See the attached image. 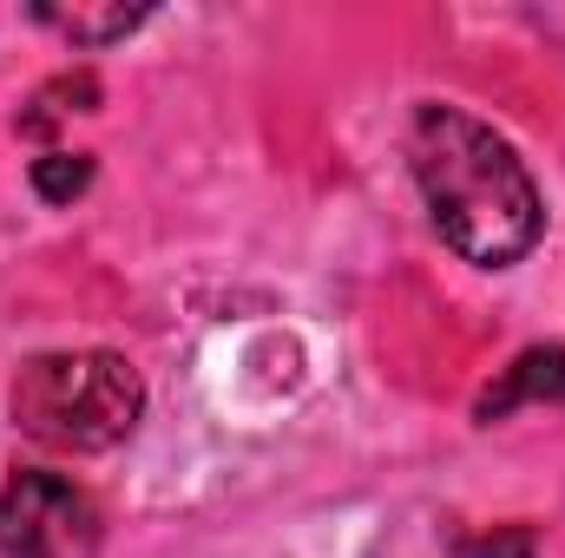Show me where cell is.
I'll list each match as a JSON object with an SVG mask.
<instances>
[{
    "mask_svg": "<svg viewBox=\"0 0 565 558\" xmlns=\"http://www.w3.org/2000/svg\"><path fill=\"white\" fill-rule=\"evenodd\" d=\"M415 184L427 197L434 230L480 270H507L540 244L546 204L520 151L493 126L467 119L460 106H422L415 112Z\"/></svg>",
    "mask_w": 565,
    "mask_h": 558,
    "instance_id": "obj_1",
    "label": "cell"
},
{
    "mask_svg": "<svg viewBox=\"0 0 565 558\" xmlns=\"http://www.w3.org/2000/svg\"><path fill=\"white\" fill-rule=\"evenodd\" d=\"M145 415V382L126 355L73 348V355H33L13 375V420L40 447L60 453H106Z\"/></svg>",
    "mask_w": 565,
    "mask_h": 558,
    "instance_id": "obj_2",
    "label": "cell"
},
{
    "mask_svg": "<svg viewBox=\"0 0 565 558\" xmlns=\"http://www.w3.org/2000/svg\"><path fill=\"white\" fill-rule=\"evenodd\" d=\"M0 552L7 558H93L99 513L60 473H13L0 486Z\"/></svg>",
    "mask_w": 565,
    "mask_h": 558,
    "instance_id": "obj_3",
    "label": "cell"
},
{
    "mask_svg": "<svg viewBox=\"0 0 565 558\" xmlns=\"http://www.w3.org/2000/svg\"><path fill=\"white\" fill-rule=\"evenodd\" d=\"M520 401H565V348H526L500 375V388L480 395V420H500L507 408H520Z\"/></svg>",
    "mask_w": 565,
    "mask_h": 558,
    "instance_id": "obj_4",
    "label": "cell"
},
{
    "mask_svg": "<svg viewBox=\"0 0 565 558\" xmlns=\"http://www.w3.org/2000/svg\"><path fill=\"white\" fill-rule=\"evenodd\" d=\"M46 26H60L73 46H106V40H126L145 20V7H40Z\"/></svg>",
    "mask_w": 565,
    "mask_h": 558,
    "instance_id": "obj_5",
    "label": "cell"
},
{
    "mask_svg": "<svg viewBox=\"0 0 565 558\" xmlns=\"http://www.w3.org/2000/svg\"><path fill=\"white\" fill-rule=\"evenodd\" d=\"M33 184H40V197H53V204H66V197H79L86 184H93V158H66V151H53V158H40L33 164Z\"/></svg>",
    "mask_w": 565,
    "mask_h": 558,
    "instance_id": "obj_6",
    "label": "cell"
},
{
    "mask_svg": "<svg viewBox=\"0 0 565 558\" xmlns=\"http://www.w3.org/2000/svg\"><path fill=\"white\" fill-rule=\"evenodd\" d=\"M460 558H533V533H507V546L500 539H460Z\"/></svg>",
    "mask_w": 565,
    "mask_h": 558,
    "instance_id": "obj_7",
    "label": "cell"
}]
</instances>
